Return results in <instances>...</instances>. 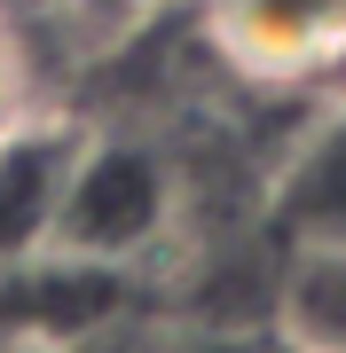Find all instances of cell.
Wrapping results in <instances>:
<instances>
[{
	"instance_id": "6da1fadb",
	"label": "cell",
	"mask_w": 346,
	"mask_h": 353,
	"mask_svg": "<svg viewBox=\"0 0 346 353\" xmlns=\"http://www.w3.org/2000/svg\"><path fill=\"white\" fill-rule=\"evenodd\" d=\"M166 228H173V173L150 141H71L39 259L87 267V275H118Z\"/></svg>"
},
{
	"instance_id": "3957f363",
	"label": "cell",
	"mask_w": 346,
	"mask_h": 353,
	"mask_svg": "<svg viewBox=\"0 0 346 353\" xmlns=\"http://www.w3.org/2000/svg\"><path fill=\"white\" fill-rule=\"evenodd\" d=\"M64 165H71V134H0V267H32L48 252Z\"/></svg>"
},
{
	"instance_id": "8992f818",
	"label": "cell",
	"mask_w": 346,
	"mask_h": 353,
	"mask_svg": "<svg viewBox=\"0 0 346 353\" xmlns=\"http://www.w3.org/2000/svg\"><path fill=\"white\" fill-rule=\"evenodd\" d=\"M8 94H16V71H8V39H0V118H8Z\"/></svg>"
},
{
	"instance_id": "277c9868",
	"label": "cell",
	"mask_w": 346,
	"mask_h": 353,
	"mask_svg": "<svg viewBox=\"0 0 346 353\" xmlns=\"http://www.w3.org/2000/svg\"><path fill=\"white\" fill-rule=\"evenodd\" d=\"M276 338L291 353H346V243H291V267L276 283Z\"/></svg>"
},
{
	"instance_id": "7a4b0ae2",
	"label": "cell",
	"mask_w": 346,
	"mask_h": 353,
	"mask_svg": "<svg viewBox=\"0 0 346 353\" xmlns=\"http://www.w3.org/2000/svg\"><path fill=\"white\" fill-rule=\"evenodd\" d=\"M205 24L252 79H307L346 55V0H205Z\"/></svg>"
},
{
	"instance_id": "5b68a950",
	"label": "cell",
	"mask_w": 346,
	"mask_h": 353,
	"mask_svg": "<svg viewBox=\"0 0 346 353\" xmlns=\"http://www.w3.org/2000/svg\"><path fill=\"white\" fill-rule=\"evenodd\" d=\"M276 204H283V228H291V236L346 243V110L307 134V150L291 157Z\"/></svg>"
}]
</instances>
